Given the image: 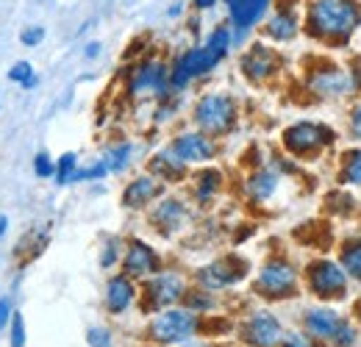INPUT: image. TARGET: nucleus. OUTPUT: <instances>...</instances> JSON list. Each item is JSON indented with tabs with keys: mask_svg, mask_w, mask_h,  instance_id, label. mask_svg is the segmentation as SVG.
<instances>
[{
	"mask_svg": "<svg viewBox=\"0 0 361 347\" xmlns=\"http://www.w3.org/2000/svg\"><path fill=\"white\" fill-rule=\"evenodd\" d=\"M361 25L359 0H306L303 31L309 39L328 47H342L353 39Z\"/></svg>",
	"mask_w": 361,
	"mask_h": 347,
	"instance_id": "1",
	"label": "nucleus"
},
{
	"mask_svg": "<svg viewBox=\"0 0 361 347\" xmlns=\"http://www.w3.org/2000/svg\"><path fill=\"white\" fill-rule=\"evenodd\" d=\"M192 120L197 130L214 136H228L236 126V100L228 92H206L195 103Z\"/></svg>",
	"mask_w": 361,
	"mask_h": 347,
	"instance_id": "2",
	"label": "nucleus"
},
{
	"mask_svg": "<svg viewBox=\"0 0 361 347\" xmlns=\"http://www.w3.org/2000/svg\"><path fill=\"white\" fill-rule=\"evenodd\" d=\"M220 64H223V61H220L203 42L192 44V47L180 50L178 56L173 59V64H170V89H173V92H183L192 81H197V78L214 73Z\"/></svg>",
	"mask_w": 361,
	"mask_h": 347,
	"instance_id": "3",
	"label": "nucleus"
},
{
	"mask_svg": "<svg viewBox=\"0 0 361 347\" xmlns=\"http://www.w3.org/2000/svg\"><path fill=\"white\" fill-rule=\"evenodd\" d=\"M259 28H262V37L272 44L295 42L303 31V11H300L298 0H275L270 14L264 17V23Z\"/></svg>",
	"mask_w": 361,
	"mask_h": 347,
	"instance_id": "4",
	"label": "nucleus"
},
{
	"mask_svg": "<svg viewBox=\"0 0 361 347\" xmlns=\"http://www.w3.org/2000/svg\"><path fill=\"white\" fill-rule=\"evenodd\" d=\"M128 95L167 100L173 95V89H170V64L161 61V59H145L136 67H131Z\"/></svg>",
	"mask_w": 361,
	"mask_h": 347,
	"instance_id": "5",
	"label": "nucleus"
},
{
	"mask_svg": "<svg viewBox=\"0 0 361 347\" xmlns=\"http://www.w3.org/2000/svg\"><path fill=\"white\" fill-rule=\"evenodd\" d=\"M272 3L275 0H236L226 14V23L231 25V34H233V47L239 44H247L250 34L264 23V17L270 14Z\"/></svg>",
	"mask_w": 361,
	"mask_h": 347,
	"instance_id": "6",
	"label": "nucleus"
},
{
	"mask_svg": "<svg viewBox=\"0 0 361 347\" xmlns=\"http://www.w3.org/2000/svg\"><path fill=\"white\" fill-rule=\"evenodd\" d=\"M331 142H334V130L319 123H295L283 130V147L295 159H314Z\"/></svg>",
	"mask_w": 361,
	"mask_h": 347,
	"instance_id": "7",
	"label": "nucleus"
},
{
	"mask_svg": "<svg viewBox=\"0 0 361 347\" xmlns=\"http://www.w3.org/2000/svg\"><path fill=\"white\" fill-rule=\"evenodd\" d=\"M239 70L250 84H267L281 70V53L264 39H256L245 47V53L239 59Z\"/></svg>",
	"mask_w": 361,
	"mask_h": 347,
	"instance_id": "8",
	"label": "nucleus"
},
{
	"mask_svg": "<svg viewBox=\"0 0 361 347\" xmlns=\"http://www.w3.org/2000/svg\"><path fill=\"white\" fill-rule=\"evenodd\" d=\"M298 289V269L283 259H270L259 278H256V292L264 298H289Z\"/></svg>",
	"mask_w": 361,
	"mask_h": 347,
	"instance_id": "9",
	"label": "nucleus"
},
{
	"mask_svg": "<svg viewBox=\"0 0 361 347\" xmlns=\"http://www.w3.org/2000/svg\"><path fill=\"white\" fill-rule=\"evenodd\" d=\"M195 328H197V317H195V311H189V308H167V311H161V314L153 319V325H150L153 336H156L159 342H167V345L186 342V339L195 334Z\"/></svg>",
	"mask_w": 361,
	"mask_h": 347,
	"instance_id": "10",
	"label": "nucleus"
},
{
	"mask_svg": "<svg viewBox=\"0 0 361 347\" xmlns=\"http://www.w3.org/2000/svg\"><path fill=\"white\" fill-rule=\"evenodd\" d=\"M309 87L322 97H342V95H350L359 89V73L328 64V67H319L309 75Z\"/></svg>",
	"mask_w": 361,
	"mask_h": 347,
	"instance_id": "11",
	"label": "nucleus"
},
{
	"mask_svg": "<svg viewBox=\"0 0 361 347\" xmlns=\"http://www.w3.org/2000/svg\"><path fill=\"white\" fill-rule=\"evenodd\" d=\"M170 150L186 164H206V162H212L217 156L214 139L209 133H203V130H183V133H178L173 139Z\"/></svg>",
	"mask_w": 361,
	"mask_h": 347,
	"instance_id": "12",
	"label": "nucleus"
},
{
	"mask_svg": "<svg viewBox=\"0 0 361 347\" xmlns=\"http://www.w3.org/2000/svg\"><path fill=\"white\" fill-rule=\"evenodd\" d=\"M245 272H247L245 261L236 259V256H226V259L206 264V267L197 272V284H200V289H206V292H217V289H226L231 284L242 281Z\"/></svg>",
	"mask_w": 361,
	"mask_h": 347,
	"instance_id": "13",
	"label": "nucleus"
},
{
	"mask_svg": "<svg viewBox=\"0 0 361 347\" xmlns=\"http://www.w3.org/2000/svg\"><path fill=\"white\" fill-rule=\"evenodd\" d=\"M309 286L317 298H342L348 286V272L334 261H314L309 267Z\"/></svg>",
	"mask_w": 361,
	"mask_h": 347,
	"instance_id": "14",
	"label": "nucleus"
},
{
	"mask_svg": "<svg viewBox=\"0 0 361 347\" xmlns=\"http://www.w3.org/2000/svg\"><path fill=\"white\" fill-rule=\"evenodd\" d=\"M183 295H186V281L173 269H167V272L159 269L147 284L150 308H170L173 303L183 300Z\"/></svg>",
	"mask_w": 361,
	"mask_h": 347,
	"instance_id": "15",
	"label": "nucleus"
},
{
	"mask_svg": "<svg viewBox=\"0 0 361 347\" xmlns=\"http://www.w3.org/2000/svg\"><path fill=\"white\" fill-rule=\"evenodd\" d=\"M159 269H161L159 253H156L147 242L131 239L128 248H126V253H123V272H126L128 278H150V275H156Z\"/></svg>",
	"mask_w": 361,
	"mask_h": 347,
	"instance_id": "16",
	"label": "nucleus"
},
{
	"mask_svg": "<svg viewBox=\"0 0 361 347\" xmlns=\"http://www.w3.org/2000/svg\"><path fill=\"white\" fill-rule=\"evenodd\" d=\"M164 195V183L159 181V178H153V175H139L134 181H128L126 183V189H123V206L126 209H145V206H150L156 197H161Z\"/></svg>",
	"mask_w": 361,
	"mask_h": 347,
	"instance_id": "17",
	"label": "nucleus"
},
{
	"mask_svg": "<svg viewBox=\"0 0 361 347\" xmlns=\"http://www.w3.org/2000/svg\"><path fill=\"white\" fill-rule=\"evenodd\" d=\"M153 225L164 233V236H170V233H176L180 225L186 222V206H183V200L180 197H164V200H159V206L153 209Z\"/></svg>",
	"mask_w": 361,
	"mask_h": 347,
	"instance_id": "18",
	"label": "nucleus"
},
{
	"mask_svg": "<svg viewBox=\"0 0 361 347\" xmlns=\"http://www.w3.org/2000/svg\"><path fill=\"white\" fill-rule=\"evenodd\" d=\"M247 339L256 347H272L281 342V322L270 311H256L247 322Z\"/></svg>",
	"mask_w": 361,
	"mask_h": 347,
	"instance_id": "19",
	"label": "nucleus"
},
{
	"mask_svg": "<svg viewBox=\"0 0 361 347\" xmlns=\"http://www.w3.org/2000/svg\"><path fill=\"white\" fill-rule=\"evenodd\" d=\"M186 170H189V164L186 162H180L178 156L167 147V150H159L150 162H147V173L153 175V178H159L161 183H176V181H183L186 178Z\"/></svg>",
	"mask_w": 361,
	"mask_h": 347,
	"instance_id": "20",
	"label": "nucleus"
},
{
	"mask_svg": "<svg viewBox=\"0 0 361 347\" xmlns=\"http://www.w3.org/2000/svg\"><path fill=\"white\" fill-rule=\"evenodd\" d=\"M134 281L123 272V275H114V278H109V286H106V308L111 311V314H123L128 305L134 303Z\"/></svg>",
	"mask_w": 361,
	"mask_h": 347,
	"instance_id": "21",
	"label": "nucleus"
},
{
	"mask_svg": "<svg viewBox=\"0 0 361 347\" xmlns=\"http://www.w3.org/2000/svg\"><path fill=\"white\" fill-rule=\"evenodd\" d=\"M278 181H281L278 170L262 167V170H256L247 178V195L253 200H270L272 195H275V189H278Z\"/></svg>",
	"mask_w": 361,
	"mask_h": 347,
	"instance_id": "22",
	"label": "nucleus"
},
{
	"mask_svg": "<svg viewBox=\"0 0 361 347\" xmlns=\"http://www.w3.org/2000/svg\"><path fill=\"white\" fill-rule=\"evenodd\" d=\"M339 325H342V319H339V314L331 311V308H314V311L306 314V328H309L314 336L334 339V334L339 331Z\"/></svg>",
	"mask_w": 361,
	"mask_h": 347,
	"instance_id": "23",
	"label": "nucleus"
},
{
	"mask_svg": "<svg viewBox=\"0 0 361 347\" xmlns=\"http://www.w3.org/2000/svg\"><path fill=\"white\" fill-rule=\"evenodd\" d=\"M203 44H206V47H209L220 61H226L228 53L233 50V34H231V25H228V23H217V25L206 34Z\"/></svg>",
	"mask_w": 361,
	"mask_h": 347,
	"instance_id": "24",
	"label": "nucleus"
},
{
	"mask_svg": "<svg viewBox=\"0 0 361 347\" xmlns=\"http://www.w3.org/2000/svg\"><path fill=\"white\" fill-rule=\"evenodd\" d=\"M109 167V173H126L131 159H134V145L131 142H120V145H111L103 156H100Z\"/></svg>",
	"mask_w": 361,
	"mask_h": 347,
	"instance_id": "25",
	"label": "nucleus"
},
{
	"mask_svg": "<svg viewBox=\"0 0 361 347\" xmlns=\"http://www.w3.org/2000/svg\"><path fill=\"white\" fill-rule=\"evenodd\" d=\"M220 186H223V173L220 170H203V173L195 175V197L200 203H209L217 195Z\"/></svg>",
	"mask_w": 361,
	"mask_h": 347,
	"instance_id": "26",
	"label": "nucleus"
},
{
	"mask_svg": "<svg viewBox=\"0 0 361 347\" xmlns=\"http://www.w3.org/2000/svg\"><path fill=\"white\" fill-rule=\"evenodd\" d=\"M8 81H11V84H20L23 89H34L39 84V75H37V70H34L31 61L20 59V61H14V64L8 67Z\"/></svg>",
	"mask_w": 361,
	"mask_h": 347,
	"instance_id": "27",
	"label": "nucleus"
},
{
	"mask_svg": "<svg viewBox=\"0 0 361 347\" xmlns=\"http://www.w3.org/2000/svg\"><path fill=\"white\" fill-rule=\"evenodd\" d=\"M342 269H345L350 278L361 281V239L348 242V248L342 250Z\"/></svg>",
	"mask_w": 361,
	"mask_h": 347,
	"instance_id": "28",
	"label": "nucleus"
},
{
	"mask_svg": "<svg viewBox=\"0 0 361 347\" xmlns=\"http://www.w3.org/2000/svg\"><path fill=\"white\" fill-rule=\"evenodd\" d=\"M78 170V156L75 153H61L59 156V162H56V183L59 186H67V183H73V175Z\"/></svg>",
	"mask_w": 361,
	"mask_h": 347,
	"instance_id": "29",
	"label": "nucleus"
},
{
	"mask_svg": "<svg viewBox=\"0 0 361 347\" xmlns=\"http://www.w3.org/2000/svg\"><path fill=\"white\" fill-rule=\"evenodd\" d=\"M342 181L361 186V150L345 153V164H342Z\"/></svg>",
	"mask_w": 361,
	"mask_h": 347,
	"instance_id": "30",
	"label": "nucleus"
},
{
	"mask_svg": "<svg viewBox=\"0 0 361 347\" xmlns=\"http://www.w3.org/2000/svg\"><path fill=\"white\" fill-rule=\"evenodd\" d=\"M45 37H47L45 25H39V23H34V25H25V28L20 31V44L31 50V47H39V44L45 42Z\"/></svg>",
	"mask_w": 361,
	"mask_h": 347,
	"instance_id": "31",
	"label": "nucleus"
},
{
	"mask_svg": "<svg viewBox=\"0 0 361 347\" xmlns=\"http://www.w3.org/2000/svg\"><path fill=\"white\" fill-rule=\"evenodd\" d=\"M106 175H109L106 162H103V159H97V162L87 164V167H78L75 175H73V181H100V178H106Z\"/></svg>",
	"mask_w": 361,
	"mask_h": 347,
	"instance_id": "32",
	"label": "nucleus"
},
{
	"mask_svg": "<svg viewBox=\"0 0 361 347\" xmlns=\"http://www.w3.org/2000/svg\"><path fill=\"white\" fill-rule=\"evenodd\" d=\"M34 173H37V178H53L56 175V162H53V156L50 153H37L34 156Z\"/></svg>",
	"mask_w": 361,
	"mask_h": 347,
	"instance_id": "33",
	"label": "nucleus"
},
{
	"mask_svg": "<svg viewBox=\"0 0 361 347\" xmlns=\"http://www.w3.org/2000/svg\"><path fill=\"white\" fill-rule=\"evenodd\" d=\"M117 261H120V245H117V239H109L103 245V253H100V267L103 269H111Z\"/></svg>",
	"mask_w": 361,
	"mask_h": 347,
	"instance_id": "34",
	"label": "nucleus"
},
{
	"mask_svg": "<svg viewBox=\"0 0 361 347\" xmlns=\"http://www.w3.org/2000/svg\"><path fill=\"white\" fill-rule=\"evenodd\" d=\"M11 347H25V319L23 314H11Z\"/></svg>",
	"mask_w": 361,
	"mask_h": 347,
	"instance_id": "35",
	"label": "nucleus"
},
{
	"mask_svg": "<svg viewBox=\"0 0 361 347\" xmlns=\"http://www.w3.org/2000/svg\"><path fill=\"white\" fill-rule=\"evenodd\" d=\"M87 339H90L92 347H111V336L103 328H92L90 334H87Z\"/></svg>",
	"mask_w": 361,
	"mask_h": 347,
	"instance_id": "36",
	"label": "nucleus"
},
{
	"mask_svg": "<svg viewBox=\"0 0 361 347\" xmlns=\"http://www.w3.org/2000/svg\"><path fill=\"white\" fill-rule=\"evenodd\" d=\"M11 314H14V305H11V298H8V295H3V298H0V331H3L6 325H8Z\"/></svg>",
	"mask_w": 361,
	"mask_h": 347,
	"instance_id": "37",
	"label": "nucleus"
},
{
	"mask_svg": "<svg viewBox=\"0 0 361 347\" xmlns=\"http://www.w3.org/2000/svg\"><path fill=\"white\" fill-rule=\"evenodd\" d=\"M334 342H336V347H350L353 342H356V336H353V331H350V328L339 325V331L334 334Z\"/></svg>",
	"mask_w": 361,
	"mask_h": 347,
	"instance_id": "38",
	"label": "nucleus"
},
{
	"mask_svg": "<svg viewBox=\"0 0 361 347\" xmlns=\"http://www.w3.org/2000/svg\"><path fill=\"white\" fill-rule=\"evenodd\" d=\"M223 0H189V6L197 11V14H206V11H212V8H217Z\"/></svg>",
	"mask_w": 361,
	"mask_h": 347,
	"instance_id": "39",
	"label": "nucleus"
},
{
	"mask_svg": "<svg viewBox=\"0 0 361 347\" xmlns=\"http://www.w3.org/2000/svg\"><path fill=\"white\" fill-rule=\"evenodd\" d=\"M350 136L361 142V106H356L353 114H350Z\"/></svg>",
	"mask_w": 361,
	"mask_h": 347,
	"instance_id": "40",
	"label": "nucleus"
},
{
	"mask_svg": "<svg viewBox=\"0 0 361 347\" xmlns=\"http://www.w3.org/2000/svg\"><path fill=\"white\" fill-rule=\"evenodd\" d=\"M103 53V44L97 42V39H92V42L84 44V59H90V61H94L97 56Z\"/></svg>",
	"mask_w": 361,
	"mask_h": 347,
	"instance_id": "41",
	"label": "nucleus"
},
{
	"mask_svg": "<svg viewBox=\"0 0 361 347\" xmlns=\"http://www.w3.org/2000/svg\"><path fill=\"white\" fill-rule=\"evenodd\" d=\"M283 347H312V345H309V339H306L303 334H289V336L283 339Z\"/></svg>",
	"mask_w": 361,
	"mask_h": 347,
	"instance_id": "42",
	"label": "nucleus"
},
{
	"mask_svg": "<svg viewBox=\"0 0 361 347\" xmlns=\"http://www.w3.org/2000/svg\"><path fill=\"white\" fill-rule=\"evenodd\" d=\"M183 11H186V3L178 0V3H173V6L167 8V17H170V20H178V17H183Z\"/></svg>",
	"mask_w": 361,
	"mask_h": 347,
	"instance_id": "43",
	"label": "nucleus"
},
{
	"mask_svg": "<svg viewBox=\"0 0 361 347\" xmlns=\"http://www.w3.org/2000/svg\"><path fill=\"white\" fill-rule=\"evenodd\" d=\"M6 231H8V217H6V214H0V242H3Z\"/></svg>",
	"mask_w": 361,
	"mask_h": 347,
	"instance_id": "44",
	"label": "nucleus"
},
{
	"mask_svg": "<svg viewBox=\"0 0 361 347\" xmlns=\"http://www.w3.org/2000/svg\"><path fill=\"white\" fill-rule=\"evenodd\" d=\"M233 3H236V0H223V6H226V11H228V8H231V6H233Z\"/></svg>",
	"mask_w": 361,
	"mask_h": 347,
	"instance_id": "45",
	"label": "nucleus"
}]
</instances>
